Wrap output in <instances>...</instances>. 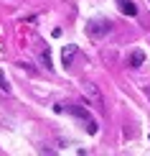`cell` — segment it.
Here are the masks:
<instances>
[{"mask_svg": "<svg viewBox=\"0 0 150 156\" xmlns=\"http://www.w3.org/2000/svg\"><path fill=\"white\" fill-rule=\"evenodd\" d=\"M15 67L21 69V72H25V74H31V77H38V69L33 67L31 62H15Z\"/></svg>", "mask_w": 150, "mask_h": 156, "instance_id": "cell-7", "label": "cell"}, {"mask_svg": "<svg viewBox=\"0 0 150 156\" xmlns=\"http://www.w3.org/2000/svg\"><path fill=\"white\" fill-rule=\"evenodd\" d=\"M82 92H84V97H87L89 105H94L97 110H99V113L104 110V97H102L99 87H97L94 82H87V80H84V82H82Z\"/></svg>", "mask_w": 150, "mask_h": 156, "instance_id": "cell-2", "label": "cell"}, {"mask_svg": "<svg viewBox=\"0 0 150 156\" xmlns=\"http://www.w3.org/2000/svg\"><path fill=\"white\" fill-rule=\"evenodd\" d=\"M142 92L148 95V100H150V84H145V87H142Z\"/></svg>", "mask_w": 150, "mask_h": 156, "instance_id": "cell-10", "label": "cell"}, {"mask_svg": "<svg viewBox=\"0 0 150 156\" xmlns=\"http://www.w3.org/2000/svg\"><path fill=\"white\" fill-rule=\"evenodd\" d=\"M38 59H41V64L46 69H54V64H51V54H48V49H41L38 51Z\"/></svg>", "mask_w": 150, "mask_h": 156, "instance_id": "cell-8", "label": "cell"}, {"mask_svg": "<svg viewBox=\"0 0 150 156\" xmlns=\"http://www.w3.org/2000/svg\"><path fill=\"white\" fill-rule=\"evenodd\" d=\"M142 64H145V51H140V49H135L132 54H130V67H142Z\"/></svg>", "mask_w": 150, "mask_h": 156, "instance_id": "cell-6", "label": "cell"}, {"mask_svg": "<svg viewBox=\"0 0 150 156\" xmlns=\"http://www.w3.org/2000/svg\"><path fill=\"white\" fill-rule=\"evenodd\" d=\"M79 54V49L74 46V44H69L66 49L61 51V59H64V64H66V67H71V64H74V56Z\"/></svg>", "mask_w": 150, "mask_h": 156, "instance_id": "cell-4", "label": "cell"}, {"mask_svg": "<svg viewBox=\"0 0 150 156\" xmlns=\"http://www.w3.org/2000/svg\"><path fill=\"white\" fill-rule=\"evenodd\" d=\"M112 31V21H104V18H94L87 23V36L89 38H102Z\"/></svg>", "mask_w": 150, "mask_h": 156, "instance_id": "cell-3", "label": "cell"}, {"mask_svg": "<svg viewBox=\"0 0 150 156\" xmlns=\"http://www.w3.org/2000/svg\"><path fill=\"white\" fill-rule=\"evenodd\" d=\"M117 8L125 13V16H138V8H135L132 0H117Z\"/></svg>", "mask_w": 150, "mask_h": 156, "instance_id": "cell-5", "label": "cell"}, {"mask_svg": "<svg viewBox=\"0 0 150 156\" xmlns=\"http://www.w3.org/2000/svg\"><path fill=\"white\" fill-rule=\"evenodd\" d=\"M56 113H69V115H74L76 120H82V128L87 131L89 136H97V131H99V126H97V120L89 115V110L87 108H82V105H74V102H58V105H54Z\"/></svg>", "mask_w": 150, "mask_h": 156, "instance_id": "cell-1", "label": "cell"}, {"mask_svg": "<svg viewBox=\"0 0 150 156\" xmlns=\"http://www.w3.org/2000/svg\"><path fill=\"white\" fill-rule=\"evenodd\" d=\"M0 90H5V92H10V84H8V80L3 77V72H0Z\"/></svg>", "mask_w": 150, "mask_h": 156, "instance_id": "cell-9", "label": "cell"}]
</instances>
